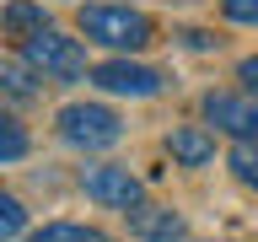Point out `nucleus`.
Instances as JSON below:
<instances>
[{
	"instance_id": "1",
	"label": "nucleus",
	"mask_w": 258,
	"mask_h": 242,
	"mask_svg": "<svg viewBox=\"0 0 258 242\" xmlns=\"http://www.w3.org/2000/svg\"><path fill=\"white\" fill-rule=\"evenodd\" d=\"M81 32H86V43L118 48V54H135V48H145L156 38L151 16L129 11V6H86V11H81Z\"/></svg>"
},
{
	"instance_id": "2",
	"label": "nucleus",
	"mask_w": 258,
	"mask_h": 242,
	"mask_svg": "<svg viewBox=\"0 0 258 242\" xmlns=\"http://www.w3.org/2000/svg\"><path fill=\"white\" fill-rule=\"evenodd\" d=\"M59 140H70L76 151H108L124 140V124L102 102H70V108H59Z\"/></svg>"
},
{
	"instance_id": "3",
	"label": "nucleus",
	"mask_w": 258,
	"mask_h": 242,
	"mask_svg": "<svg viewBox=\"0 0 258 242\" xmlns=\"http://www.w3.org/2000/svg\"><path fill=\"white\" fill-rule=\"evenodd\" d=\"M22 59H27L38 76H59V81L86 76V48H81L76 38H64V32H54V27L27 38V43H22Z\"/></svg>"
},
{
	"instance_id": "4",
	"label": "nucleus",
	"mask_w": 258,
	"mask_h": 242,
	"mask_svg": "<svg viewBox=\"0 0 258 242\" xmlns=\"http://www.w3.org/2000/svg\"><path fill=\"white\" fill-rule=\"evenodd\" d=\"M81 189H86V199H97V205L108 210H135L145 205V183L129 167H108V161H97V167H81Z\"/></svg>"
},
{
	"instance_id": "5",
	"label": "nucleus",
	"mask_w": 258,
	"mask_h": 242,
	"mask_svg": "<svg viewBox=\"0 0 258 242\" xmlns=\"http://www.w3.org/2000/svg\"><path fill=\"white\" fill-rule=\"evenodd\" d=\"M92 81L102 92H113V97H156L161 92V70L135 65V59H102L92 70Z\"/></svg>"
},
{
	"instance_id": "6",
	"label": "nucleus",
	"mask_w": 258,
	"mask_h": 242,
	"mask_svg": "<svg viewBox=\"0 0 258 242\" xmlns=\"http://www.w3.org/2000/svg\"><path fill=\"white\" fill-rule=\"evenodd\" d=\"M205 118L237 140H258V97H237V92H210L205 97Z\"/></svg>"
},
{
	"instance_id": "7",
	"label": "nucleus",
	"mask_w": 258,
	"mask_h": 242,
	"mask_svg": "<svg viewBox=\"0 0 258 242\" xmlns=\"http://www.w3.org/2000/svg\"><path fill=\"white\" fill-rule=\"evenodd\" d=\"M129 237H140V242H183L188 237V226H183V215H177L172 205H135L129 210Z\"/></svg>"
},
{
	"instance_id": "8",
	"label": "nucleus",
	"mask_w": 258,
	"mask_h": 242,
	"mask_svg": "<svg viewBox=\"0 0 258 242\" xmlns=\"http://www.w3.org/2000/svg\"><path fill=\"white\" fill-rule=\"evenodd\" d=\"M167 156L177 161V167H210L215 161V135H210L205 124H183L167 135Z\"/></svg>"
},
{
	"instance_id": "9",
	"label": "nucleus",
	"mask_w": 258,
	"mask_h": 242,
	"mask_svg": "<svg viewBox=\"0 0 258 242\" xmlns=\"http://www.w3.org/2000/svg\"><path fill=\"white\" fill-rule=\"evenodd\" d=\"M0 27L11 32V38H38V32H48V11H43V0H11L6 11H0Z\"/></svg>"
},
{
	"instance_id": "10",
	"label": "nucleus",
	"mask_w": 258,
	"mask_h": 242,
	"mask_svg": "<svg viewBox=\"0 0 258 242\" xmlns=\"http://www.w3.org/2000/svg\"><path fill=\"white\" fill-rule=\"evenodd\" d=\"M0 92L16 97V102H32L43 86H38V70L27 59H0Z\"/></svg>"
},
{
	"instance_id": "11",
	"label": "nucleus",
	"mask_w": 258,
	"mask_h": 242,
	"mask_svg": "<svg viewBox=\"0 0 258 242\" xmlns=\"http://www.w3.org/2000/svg\"><path fill=\"white\" fill-rule=\"evenodd\" d=\"M27 242H113V237L97 231V226H81V221H48V226H38Z\"/></svg>"
},
{
	"instance_id": "12",
	"label": "nucleus",
	"mask_w": 258,
	"mask_h": 242,
	"mask_svg": "<svg viewBox=\"0 0 258 242\" xmlns=\"http://www.w3.org/2000/svg\"><path fill=\"white\" fill-rule=\"evenodd\" d=\"M22 156H27V129L11 113H0V161H22Z\"/></svg>"
},
{
	"instance_id": "13",
	"label": "nucleus",
	"mask_w": 258,
	"mask_h": 242,
	"mask_svg": "<svg viewBox=\"0 0 258 242\" xmlns=\"http://www.w3.org/2000/svg\"><path fill=\"white\" fill-rule=\"evenodd\" d=\"M231 172H237L247 189H258V140H237L231 145Z\"/></svg>"
},
{
	"instance_id": "14",
	"label": "nucleus",
	"mask_w": 258,
	"mask_h": 242,
	"mask_svg": "<svg viewBox=\"0 0 258 242\" xmlns=\"http://www.w3.org/2000/svg\"><path fill=\"white\" fill-rule=\"evenodd\" d=\"M27 231V210H22V199H11V194H0V242H11Z\"/></svg>"
},
{
	"instance_id": "15",
	"label": "nucleus",
	"mask_w": 258,
	"mask_h": 242,
	"mask_svg": "<svg viewBox=\"0 0 258 242\" xmlns=\"http://www.w3.org/2000/svg\"><path fill=\"white\" fill-rule=\"evenodd\" d=\"M221 11L237 27H258V0H221Z\"/></svg>"
},
{
	"instance_id": "16",
	"label": "nucleus",
	"mask_w": 258,
	"mask_h": 242,
	"mask_svg": "<svg viewBox=\"0 0 258 242\" xmlns=\"http://www.w3.org/2000/svg\"><path fill=\"white\" fill-rule=\"evenodd\" d=\"M237 81H242V86H247V92L258 97V54H247V59L237 65Z\"/></svg>"
}]
</instances>
